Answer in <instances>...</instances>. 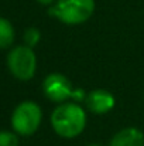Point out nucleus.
<instances>
[{"mask_svg": "<svg viewBox=\"0 0 144 146\" xmlns=\"http://www.w3.org/2000/svg\"><path fill=\"white\" fill-rule=\"evenodd\" d=\"M86 111L78 102H64L52 111L49 122L54 132L64 139L79 136L86 128Z\"/></svg>", "mask_w": 144, "mask_h": 146, "instance_id": "obj_1", "label": "nucleus"}, {"mask_svg": "<svg viewBox=\"0 0 144 146\" xmlns=\"http://www.w3.org/2000/svg\"><path fill=\"white\" fill-rule=\"evenodd\" d=\"M95 0H57L48 13L66 26H78L88 21L95 13Z\"/></svg>", "mask_w": 144, "mask_h": 146, "instance_id": "obj_2", "label": "nucleus"}, {"mask_svg": "<svg viewBox=\"0 0 144 146\" xmlns=\"http://www.w3.org/2000/svg\"><path fill=\"white\" fill-rule=\"evenodd\" d=\"M43 92L44 95L55 102V104H64L72 99L74 102H85L86 91L84 88H76L71 82V80L61 74V72H51L43 81Z\"/></svg>", "mask_w": 144, "mask_h": 146, "instance_id": "obj_3", "label": "nucleus"}, {"mask_svg": "<svg viewBox=\"0 0 144 146\" xmlns=\"http://www.w3.org/2000/svg\"><path fill=\"white\" fill-rule=\"evenodd\" d=\"M43 121L41 106L34 101L20 102L11 113V126L18 136L34 135Z\"/></svg>", "mask_w": 144, "mask_h": 146, "instance_id": "obj_4", "label": "nucleus"}, {"mask_svg": "<svg viewBox=\"0 0 144 146\" xmlns=\"http://www.w3.org/2000/svg\"><path fill=\"white\" fill-rule=\"evenodd\" d=\"M7 67L13 77L20 81H30L37 71V57L31 47H14L7 55Z\"/></svg>", "mask_w": 144, "mask_h": 146, "instance_id": "obj_5", "label": "nucleus"}, {"mask_svg": "<svg viewBox=\"0 0 144 146\" xmlns=\"http://www.w3.org/2000/svg\"><path fill=\"white\" fill-rule=\"evenodd\" d=\"M85 105H86V108L91 113L105 115V113H109L114 108L116 98L107 90L95 88V90H92L86 94Z\"/></svg>", "mask_w": 144, "mask_h": 146, "instance_id": "obj_6", "label": "nucleus"}, {"mask_svg": "<svg viewBox=\"0 0 144 146\" xmlns=\"http://www.w3.org/2000/svg\"><path fill=\"white\" fill-rule=\"evenodd\" d=\"M109 146H144V133L139 128L127 126L117 131Z\"/></svg>", "mask_w": 144, "mask_h": 146, "instance_id": "obj_7", "label": "nucleus"}, {"mask_svg": "<svg viewBox=\"0 0 144 146\" xmlns=\"http://www.w3.org/2000/svg\"><path fill=\"white\" fill-rule=\"evenodd\" d=\"M14 37L16 33L13 24L7 19L0 17V50L10 47L14 43Z\"/></svg>", "mask_w": 144, "mask_h": 146, "instance_id": "obj_8", "label": "nucleus"}, {"mask_svg": "<svg viewBox=\"0 0 144 146\" xmlns=\"http://www.w3.org/2000/svg\"><path fill=\"white\" fill-rule=\"evenodd\" d=\"M23 38H24V46L34 48V47L40 43V40H41V31H40L37 27H28V29L24 31Z\"/></svg>", "mask_w": 144, "mask_h": 146, "instance_id": "obj_9", "label": "nucleus"}, {"mask_svg": "<svg viewBox=\"0 0 144 146\" xmlns=\"http://www.w3.org/2000/svg\"><path fill=\"white\" fill-rule=\"evenodd\" d=\"M0 146H18V135L14 131H0Z\"/></svg>", "mask_w": 144, "mask_h": 146, "instance_id": "obj_10", "label": "nucleus"}, {"mask_svg": "<svg viewBox=\"0 0 144 146\" xmlns=\"http://www.w3.org/2000/svg\"><path fill=\"white\" fill-rule=\"evenodd\" d=\"M40 4H43V6H51V4H54L57 0H37Z\"/></svg>", "mask_w": 144, "mask_h": 146, "instance_id": "obj_11", "label": "nucleus"}, {"mask_svg": "<svg viewBox=\"0 0 144 146\" xmlns=\"http://www.w3.org/2000/svg\"><path fill=\"white\" fill-rule=\"evenodd\" d=\"M85 146H102V145H99V143H88V145H85Z\"/></svg>", "mask_w": 144, "mask_h": 146, "instance_id": "obj_12", "label": "nucleus"}]
</instances>
